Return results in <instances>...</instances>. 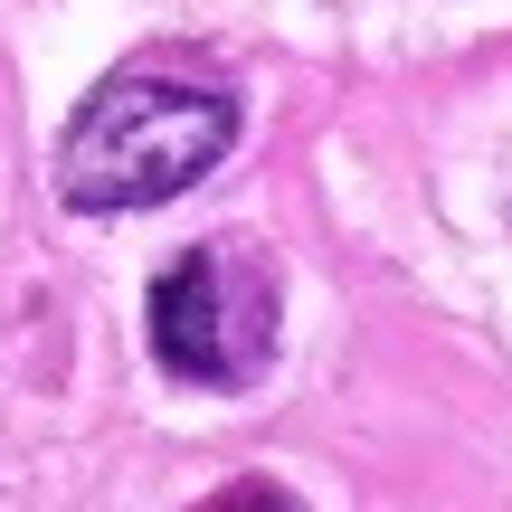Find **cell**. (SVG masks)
<instances>
[{"instance_id":"cell-1","label":"cell","mask_w":512,"mask_h":512,"mask_svg":"<svg viewBox=\"0 0 512 512\" xmlns=\"http://www.w3.org/2000/svg\"><path fill=\"white\" fill-rule=\"evenodd\" d=\"M238 143V105L219 86H181V76H114L86 95V114L57 143V190L67 209H162L190 181L228 162Z\"/></svg>"},{"instance_id":"cell-2","label":"cell","mask_w":512,"mask_h":512,"mask_svg":"<svg viewBox=\"0 0 512 512\" xmlns=\"http://www.w3.org/2000/svg\"><path fill=\"white\" fill-rule=\"evenodd\" d=\"M266 342H275V294L256 285L247 266H228L219 247L181 256V266L152 285V351H162L171 380L238 389V380H256Z\"/></svg>"}]
</instances>
